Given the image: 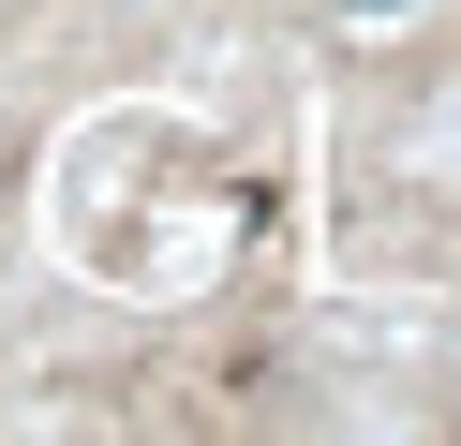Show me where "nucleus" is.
Returning <instances> with one entry per match:
<instances>
[{
	"mask_svg": "<svg viewBox=\"0 0 461 446\" xmlns=\"http://www.w3.org/2000/svg\"><path fill=\"white\" fill-rule=\"evenodd\" d=\"M342 15H387V0H342Z\"/></svg>",
	"mask_w": 461,
	"mask_h": 446,
	"instance_id": "1",
	"label": "nucleus"
}]
</instances>
